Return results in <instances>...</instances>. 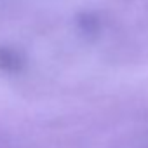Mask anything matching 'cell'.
I'll use <instances>...</instances> for the list:
<instances>
[{
    "mask_svg": "<svg viewBox=\"0 0 148 148\" xmlns=\"http://www.w3.org/2000/svg\"><path fill=\"white\" fill-rule=\"evenodd\" d=\"M21 66V58L12 49H0V68L2 70H18Z\"/></svg>",
    "mask_w": 148,
    "mask_h": 148,
    "instance_id": "cell-1",
    "label": "cell"
}]
</instances>
